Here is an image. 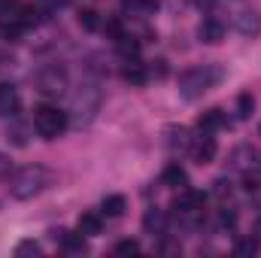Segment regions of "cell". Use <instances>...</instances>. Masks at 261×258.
I'll return each mask as SVG.
<instances>
[{"mask_svg":"<svg viewBox=\"0 0 261 258\" xmlns=\"http://www.w3.org/2000/svg\"><path fill=\"white\" fill-rule=\"evenodd\" d=\"M6 189L9 194L15 197V200H31V197H37V194H43L52 183H55V173L46 167V164H24V167H18V170H12L9 176H6Z\"/></svg>","mask_w":261,"mask_h":258,"instance_id":"1","label":"cell"},{"mask_svg":"<svg viewBox=\"0 0 261 258\" xmlns=\"http://www.w3.org/2000/svg\"><path fill=\"white\" fill-rule=\"evenodd\" d=\"M225 79V70L219 64H200V67H189L182 76H179V97L186 100V104H195L200 100L210 88H216L219 82Z\"/></svg>","mask_w":261,"mask_h":258,"instance_id":"2","label":"cell"},{"mask_svg":"<svg viewBox=\"0 0 261 258\" xmlns=\"http://www.w3.org/2000/svg\"><path fill=\"white\" fill-rule=\"evenodd\" d=\"M67 125H70V119H67L64 110H58V107L43 104V107L34 110V128H37V134L43 140H58L67 131Z\"/></svg>","mask_w":261,"mask_h":258,"instance_id":"3","label":"cell"},{"mask_svg":"<svg viewBox=\"0 0 261 258\" xmlns=\"http://www.w3.org/2000/svg\"><path fill=\"white\" fill-rule=\"evenodd\" d=\"M67 88V70L61 64H46L37 73V91L46 97H58Z\"/></svg>","mask_w":261,"mask_h":258,"instance_id":"4","label":"cell"},{"mask_svg":"<svg viewBox=\"0 0 261 258\" xmlns=\"http://www.w3.org/2000/svg\"><path fill=\"white\" fill-rule=\"evenodd\" d=\"M97 107H100V91H97L94 85H85V88L76 94L79 119H82V122H91V119H94V113H97Z\"/></svg>","mask_w":261,"mask_h":258,"instance_id":"5","label":"cell"},{"mask_svg":"<svg viewBox=\"0 0 261 258\" xmlns=\"http://www.w3.org/2000/svg\"><path fill=\"white\" fill-rule=\"evenodd\" d=\"M237 34L243 40H255L261 37V12L258 9H243L237 15Z\"/></svg>","mask_w":261,"mask_h":258,"instance_id":"6","label":"cell"},{"mask_svg":"<svg viewBox=\"0 0 261 258\" xmlns=\"http://www.w3.org/2000/svg\"><path fill=\"white\" fill-rule=\"evenodd\" d=\"M189 152H192V161L195 164H210L216 158V140L213 137H197V140H192Z\"/></svg>","mask_w":261,"mask_h":258,"instance_id":"7","label":"cell"},{"mask_svg":"<svg viewBox=\"0 0 261 258\" xmlns=\"http://www.w3.org/2000/svg\"><path fill=\"white\" fill-rule=\"evenodd\" d=\"M197 37H200V43L216 46V43H222V40H225V24H222L219 18H203V21H200V28H197Z\"/></svg>","mask_w":261,"mask_h":258,"instance_id":"8","label":"cell"},{"mask_svg":"<svg viewBox=\"0 0 261 258\" xmlns=\"http://www.w3.org/2000/svg\"><path fill=\"white\" fill-rule=\"evenodd\" d=\"M122 76H125V82H130V85H146L149 82V64H143L140 58H130V61H125V67H122Z\"/></svg>","mask_w":261,"mask_h":258,"instance_id":"9","label":"cell"},{"mask_svg":"<svg viewBox=\"0 0 261 258\" xmlns=\"http://www.w3.org/2000/svg\"><path fill=\"white\" fill-rule=\"evenodd\" d=\"M164 146H167L170 152H176V149H189V146H192L189 128H182V125H170V128H164Z\"/></svg>","mask_w":261,"mask_h":258,"instance_id":"10","label":"cell"},{"mask_svg":"<svg viewBox=\"0 0 261 258\" xmlns=\"http://www.w3.org/2000/svg\"><path fill=\"white\" fill-rule=\"evenodd\" d=\"M52 237L61 243V249H64V252H73V255H82V252H85L82 231H79V234H67L64 228H58V231H52Z\"/></svg>","mask_w":261,"mask_h":258,"instance_id":"11","label":"cell"},{"mask_svg":"<svg viewBox=\"0 0 261 258\" xmlns=\"http://www.w3.org/2000/svg\"><path fill=\"white\" fill-rule=\"evenodd\" d=\"M18 107H21L18 91H15L12 85H0V116H3V119H6V116H15Z\"/></svg>","mask_w":261,"mask_h":258,"instance_id":"12","label":"cell"},{"mask_svg":"<svg viewBox=\"0 0 261 258\" xmlns=\"http://www.w3.org/2000/svg\"><path fill=\"white\" fill-rule=\"evenodd\" d=\"M228 125V119H225V113L216 107V110H206L200 119H197V128L203 131V134H213V131H219V128H225Z\"/></svg>","mask_w":261,"mask_h":258,"instance_id":"13","label":"cell"},{"mask_svg":"<svg viewBox=\"0 0 261 258\" xmlns=\"http://www.w3.org/2000/svg\"><path fill=\"white\" fill-rule=\"evenodd\" d=\"M161 183H164L167 189H186L189 176H186V170H182L179 164H167L164 173H161Z\"/></svg>","mask_w":261,"mask_h":258,"instance_id":"14","label":"cell"},{"mask_svg":"<svg viewBox=\"0 0 261 258\" xmlns=\"http://www.w3.org/2000/svg\"><path fill=\"white\" fill-rule=\"evenodd\" d=\"M143 228H146L149 234H164V228H167V216H164V210L152 207V210L143 216Z\"/></svg>","mask_w":261,"mask_h":258,"instance_id":"15","label":"cell"},{"mask_svg":"<svg viewBox=\"0 0 261 258\" xmlns=\"http://www.w3.org/2000/svg\"><path fill=\"white\" fill-rule=\"evenodd\" d=\"M125 210H128V200H125L122 194H107V197H103V203H100V213H103V216H110V219H119Z\"/></svg>","mask_w":261,"mask_h":258,"instance_id":"16","label":"cell"},{"mask_svg":"<svg viewBox=\"0 0 261 258\" xmlns=\"http://www.w3.org/2000/svg\"><path fill=\"white\" fill-rule=\"evenodd\" d=\"M252 161H255V149L252 146H237L231 152V167H237V170H246Z\"/></svg>","mask_w":261,"mask_h":258,"instance_id":"17","label":"cell"},{"mask_svg":"<svg viewBox=\"0 0 261 258\" xmlns=\"http://www.w3.org/2000/svg\"><path fill=\"white\" fill-rule=\"evenodd\" d=\"M116 49H119V55H122L125 61H130V58L140 55V40H137V37H128V34H122V37L116 40Z\"/></svg>","mask_w":261,"mask_h":258,"instance_id":"18","label":"cell"},{"mask_svg":"<svg viewBox=\"0 0 261 258\" xmlns=\"http://www.w3.org/2000/svg\"><path fill=\"white\" fill-rule=\"evenodd\" d=\"M79 231H82V234H88V237L100 234V231H103L100 216H97V213H82V216H79Z\"/></svg>","mask_w":261,"mask_h":258,"instance_id":"19","label":"cell"},{"mask_svg":"<svg viewBox=\"0 0 261 258\" xmlns=\"http://www.w3.org/2000/svg\"><path fill=\"white\" fill-rule=\"evenodd\" d=\"M258 237H243V240H237L234 243V255L237 258H252L255 252H258Z\"/></svg>","mask_w":261,"mask_h":258,"instance_id":"20","label":"cell"},{"mask_svg":"<svg viewBox=\"0 0 261 258\" xmlns=\"http://www.w3.org/2000/svg\"><path fill=\"white\" fill-rule=\"evenodd\" d=\"M6 140H9L12 146L24 149V146H28V125H18V122H12V125L6 128Z\"/></svg>","mask_w":261,"mask_h":258,"instance_id":"21","label":"cell"},{"mask_svg":"<svg viewBox=\"0 0 261 258\" xmlns=\"http://www.w3.org/2000/svg\"><path fill=\"white\" fill-rule=\"evenodd\" d=\"M252 113H255V97H252V91H243L237 97V119H249Z\"/></svg>","mask_w":261,"mask_h":258,"instance_id":"22","label":"cell"},{"mask_svg":"<svg viewBox=\"0 0 261 258\" xmlns=\"http://www.w3.org/2000/svg\"><path fill=\"white\" fill-rule=\"evenodd\" d=\"M76 18H79V24H82L85 31H97V28H100V21H97V12H94V9H79V15H76Z\"/></svg>","mask_w":261,"mask_h":258,"instance_id":"23","label":"cell"},{"mask_svg":"<svg viewBox=\"0 0 261 258\" xmlns=\"http://www.w3.org/2000/svg\"><path fill=\"white\" fill-rule=\"evenodd\" d=\"M40 249H43V246H40L37 240H21V243L15 246V255H18V258H24V255H40Z\"/></svg>","mask_w":261,"mask_h":258,"instance_id":"24","label":"cell"},{"mask_svg":"<svg viewBox=\"0 0 261 258\" xmlns=\"http://www.w3.org/2000/svg\"><path fill=\"white\" fill-rule=\"evenodd\" d=\"M103 34H107V37L116 43V40L125 34V28H122V21H119V18H107V24H103Z\"/></svg>","mask_w":261,"mask_h":258,"instance_id":"25","label":"cell"},{"mask_svg":"<svg viewBox=\"0 0 261 258\" xmlns=\"http://www.w3.org/2000/svg\"><path fill=\"white\" fill-rule=\"evenodd\" d=\"M234 225H237V213L234 210H222L219 213V228L222 231H234Z\"/></svg>","mask_w":261,"mask_h":258,"instance_id":"26","label":"cell"},{"mask_svg":"<svg viewBox=\"0 0 261 258\" xmlns=\"http://www.w3.org/2000/svg\"><path fill=\"white\" fill-rule=\"evenodd\" d=\"M137 252H140L137 240H119L116 243V255H137Z\"/></svg>","mask_w":261,"mask_h":258,"instance_id":"27","label":"cell"},{"mask_svg":"<svg viewBox=\"0 0 261 258\" xmlns=\"http://www.w3.org/2000/svg\"><path fill=\"white\" fill-rule=\"evenodd\" d=\"M231 192H234V189H231V183H228V179H216V183H213V194H216L219 200H228Z\"/></svg>","mask_w":261,"mask_h":258,"instance_id":"28","label":"cell"},{"mask_svg":"<svg viewBox=\"0 0 261 258\" xmlns=\"http://www.w3.org/2000/svg\"><path fill=\"white\" fill-rule=\"evenodd\" d=\"M149 76L164 79V76H167V64H164V61H155V67H149Z\"/></svg>","mask_w":261,"mask_h":258,"instance_id":"29","label":"cell"},{"mask_svg":"<svg viewBox=\"0 0 261 258\" xmlns=\"http://www.w3.org/2000/svg\"><path fill=\"white\" fill-rule=\"evenodd\" d=\"M18 6H21L18 0H0V9H3V12H15Z\"/></svg>","mask_w":261,"mask_h":258,"instance_id":"30","label":"cell"},{"mask_svg":"<svg viewBox=\"0 0 261 258\" xmlns=\"http://www.w3.org/2000/svg\"><path fill=\"white\" fill-rule=\"evenodd\" d=\"M12 170H9V158L6 155H0V176H9Z\"/></svg>","mask_w":261,"mask_h":258,"instance_id":"31","label":"cell"},{"mask_svg":"<svg viewBox=\"0 0 261 258\" xmlns=\"http://www.w3.org/2000/svg\"><path fill=\"white\" fill-rule=\"evenodd\" d=\"M130 3H134V0H125V6H130Z\"/></svg>","mask_w":261,"mask_h":258,"instance_id":"32","label":"cell"}]
</instances>
